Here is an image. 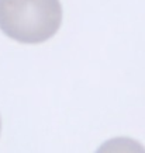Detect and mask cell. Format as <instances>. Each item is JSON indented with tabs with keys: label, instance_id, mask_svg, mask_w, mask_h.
<instances>
[{
	"label": "cell",
	"instance_id": "3957f363",
	"mask_svg": "<svg viewBox=\"0 0 145 153\" xmlns=\"http://www.w3.org/2000/svg\"><path fill=\"white\" fill-rule=\"evenodd\" d=\"M0 131H1V120H0Z\"/></svg>",
	"mask_w": 145,
	"mask_h": 153
},
{
	"label": "cell",
	"instance_id": "6da1fadb",
	"mask_svg": "<svg viewBox=\"0 0 145 153\" xmlns=\"http://www.w3.org/2000/svg\"><path fill=\"white\" fill-rule=\"evenodd\" d=\"M62 23L59 0H0V30L21 44H41Z\"/></svg>",
	"mask_w": 145,
	"mask_h": 153
},
{
	"label": "cell",
	"instance_id": "7a4b0ae2",
	"mask_svg": "<svg viewBox=\"0 0 145 153\" xmlns=\"http://www.w3.org/2000/svg\"><path fill=\"white\" fill-rule=\"evenodd\" d=\"M94 153H145V148L131 138H111L103 142Z\"/></svg>",
	"mask_w": 145,
	"mask_h": 153
}]
</instances>
